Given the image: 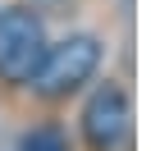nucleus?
Instances as JSON below:
<instances>
[{
    "label": "nucleus",
    "instance_id": "nucleus-1",
    "mask_svg": "<svg viewBox=\"0 0 151 151\" xmlns=\"http://www.w3.org/2000/svg\"><path fill=\"white\" fill-rule=\"evenodd\" d=\"M101 60H105V41L96 32H69V37L46 46V55H41L28 87L41 101H69V96H78L96 78Z\"/></svg>",
    "mask_w": 151,
    "mask_h": 151
},
{
    "label": "nucleus",
    "instance_id": "nucleus-2",
    "mask_svg": "<svg viewBox=\"0 0 151 151\" xmlns=\"http://www.w3.org/2000/svg\"><path fill=\"white\" fill-rule=\"evenodd\" d=\"M46 46H50V32L37 5H5L0 9V83L28 87Z\"/></svg>",
    "mask_w": 151,
    "mask_h": 151
},
{
    "label": "nucleus",
    "instance_id": "nucleus-3",
    "mask_svg": "<svg viewBox=\"0 0 151 151\" xmlns=\"http://www.w3.org/2000/svg\"><path fill=\"white\" fill-rule=\"evenodd\" d=\"M78 128H83V142L92 151H124L128 137H133V101H128V87L114 83V78L96 83V92L83 101Z\"/></svg>",
    "mask_w": 151,
    "mask_h": 151
},
{
    "label": "nucleus",
    "instance_id": "nucleus-4",
    "mask_svg": "<svg viewBox=\"0 0 151 151\" xmlns=\"http://www.w3.org/2000/svg\"><path fill=\"white\" fill-rule=\"evenodd\" d=\"M19 151H73V147H69V133L60 124H32V128H23Z\"/></svg>",
    "mask_w": 151,
    "mask_h": 151
}]
</instances>
